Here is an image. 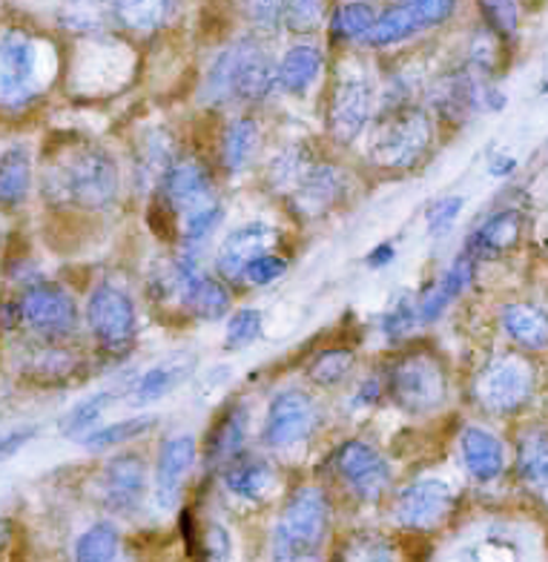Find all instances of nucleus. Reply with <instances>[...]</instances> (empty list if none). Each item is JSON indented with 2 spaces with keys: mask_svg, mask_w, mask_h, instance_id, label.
Returning a JSON list of instances; mask_svg holds the SVG:
<instances>
[{
  "mask_svg": "<svg viewBox=\"0 0 548 562\" xmlns=\"http://www.w3.org/2000/svg\"><path fill=\"white\" fill-rule=\"evenodd\" d=\"M58 72V53L49 37L26 26L0 30V110L18 112L35 104Z\"/></svg>",
  "mask_w": 548,
  "mask_h": 562,
  "instance_id": "nucleus-1",
  "label": "nucleus"
},
{
  "mask_svg": "<svg viewBox=\"0 0 548 562\" xmlns=\"http://www.w3.org/2000/svg\"><path fill=\"white\" fill-rule=\"evenodd\" d=\"M276 87V67L256 37L224 46L210 64L201 98L208 104H259Z\"/></svg>",
  "mask_w": 548,
  "mask_h": 562,
  "instance_id": "nucleus-2",
  "label": "nucleus"
},
{
  "mask_svg": "<svg viewBox=\"0 0 548 562\" xmlns=\"http://www.w3.org/2000/svg\"><path fill=\"white\" fill-rule=\"evenodd\" d=\"M336 505L325 485L304 482L284 496L282 510L276 517L270 554L325 557L334 540Z\"/></svg>",
  "mask_w": 548,
  "mask_h": 562,
  "instance_id": "nucleus-3",
  "label": "nucleus"
},
{
  "mask_svg": "<svg viewBox=\"0 0 548 562\" xmlns=\"http://www.w3.org/2000/svg\"><path fill=\"white\" fill-rule=\"evenodd\" d=\"M121 193V172L104 147L75 149L58 170L46 172V195L87 213H104Z\"/></svg>",
  "mask_w": 548,
  "mask_h": 562,
  "instance_id": "nucleus-4",
  "label": "nucleus"
},
{
  "mask_svg": "<svg viewBox=\"0 0 548 562\" xmlns=\"http://www.w3.org/2000/svg\"><path fill=\"white\" fill-rule=\"evenodd\" d=\"M434 119L423 106L402 104L391 110L371 144V161L379 170L407 172L423 164L434 147Z\"/></svg>",
  "mask_w": 548,
  "mask_h": 562,
  "instance_id": "nucleus-5",
  "label": "nucleus"
},
{
  "mask_svg": "<svg viewBox=\"0 0 548 562\" xmlns=\"http://www.w3.org/2000/svg\"><path fill=\"white\" fill-rule=\"evenodd\" d=\"M388 396L411 416L437 414L448 402V373L430 350H407L388 370Z\"/></svg>",
  "mask_w": 548,
  "mask_h": 562,
  "instance_id": "nucleus-6",
  "label": "nucleus"
},
{
  "mask_svg": "<svg viewBox=\"0 0 548 562\" xmlns=\"http://www.w3.org/2000/svg\"><path fill=\"white\" fill-rule=\"evenodd\" d=\"M534 396V364L526 353H500L477 370L471 400L489 416H514Z\"/></svg>",
  "mask_w": 548,
  "mask_h": 562,
  "instance_id": "nucleus-7",
  "label": "nucleus"
},
{
  "mask_svg": "<svg viewBox=\"0 0 548 562\" xmlns=\"http://www.w3.org/2000/svg\"><path fill=\"white\" fill-rule=\"evenodd\" d=\"M457 505H460V496L451 482L423 476V480L407 482L405 488L393 494L391 519L407 537H428L451 522Z\"/></svg>",
  "mask_w": 548,
  "mask_h": 562,
  "instance_id": "nucleus-8",
  "label": "nucleus"
},
{
  "mask_svg": "<svg viewBox=\"0 0 548 562\" xmlns=\"http://www.w3.org/2000/svg\"><path fill=\"white\" fill-rule=\"evenodd\" d=\"M327 471L342 494L359 505L379 503L393 485V471L388 459L365 439L342 442L327 459Z\"/></svg>",
  "mask_w": 548,
  "mask_h": 562,
  "instance_id": "nucleus-9",
  "label": "nucleus"
},
{
  "mask_svg": "<svg viewBox=\"0 0 548 562\" xmlns=\"http://www.w3.org/2000/svg\"><path fill=\"white\" fill-rule=\"evenodd\" d=\"M454 12H457V0H393L385 12H379L365 44L373 49L405 44L411 37L448 23Z\"/></svg>",
  "mask_w": 548,
  "mask_h": 562,
  "instance_id": "nucleus-10",
  "label": "nucleus"
},
{
  "mask_svg": "<svg viewBox=\"0 0 548 562\" xmlns=\"http://www.w3.org/2000/svg\"><path fill=\"white\" fill-rule=\"evenodd\" d=\"M373 112V83L362 69H342L334 81L331 98H327L325 124L327 133L336 144L350 147L365 126L371 121Z\"/></svg>",
  "mask_w": 548,
  "mask_h": 562,
  "instance_id": "nucleus-11",
  "label": "nucleus"
},
{
  "mask_svg": "<svg viewBox=\"0 0 548 562\" xmlns=\"http://www.w3.org/2000/svg\"><path fill=\"white\" fill-rule=\"evenodd\" d=\"M15 304L18 322L44 339H64L78 327V304L58 281H32Z\"/></svg>",
  "mask_w": 548,
  "mask_h": 562,
  "instance_id": "nucleus-12",
  "label": "nucleus"
},
{
  "mask_svg": "<svg viewBox=\"0 0 548 562\" xmlns=\"http://www.w3.org/2000/svg\"><path fill=\"white\" fill-rule=\"evenodd\" d=\"M87 325L104 350H124L138 334L133 296L119 284H98L87 299Z\"/></svg>",
  "mask_w": 548,
  "mask_h": 562,
  "instance_id": "nucleus-13",
  "label": "nucleus"
},
{
  "mask_svg": "<svg viewBox=\"0 0 548 562\" xmlns=\"http://www.w3.org/2000/svg\"><path fill=\"white\" fill-rule=\"evenodd\" d=\"M98 491H101V505L110 514H115V517H135L144 508L149 494V474L144 457L126 451L107 459V465L101 468Z\"/></svg>",
  "mask_w": 548,
  "mask_h": 562,
  "instance_id": "nucleus-14",
  "label": "nucleus"
},
{
  "mask_svg": "<svg viewBox=\"0 0 548 562\" xmlns=\"http://www.w3.org/2000/svg\"><path fill=\"white\" fill-rule=\"evenodd\" d=\"M316 402L304 391L276 393L261 425V445L270 451H288L316 430Z\"/></svg>",
  "mask_w": 548,
  "mask_h": 562,
  "instance_id": "nucleus-15",
  "label": "nucleus"
},
{
  "mask_svg": "<svg viewBox=\"0 0 548 562\" xmlns=\"http://www.w3.org/2000/svg\"><path fill=\"white\" fill-rule=\"evenodd\" d=\"M172 290H176L178 302L184 304L195 318H204V322H215V318L227 316L233 307V296L227 284L210 276L193 259V252H184L172 265Z\"/></svg>",
  "mask_w": 548,
  "mask_h": 562,
  "instance_id": "nucleus-16",
  "label": "nucleus"
},
{
  "mask_svg": "<svg viewBox=\"0 0 548 562\" xmlns=\"http://www.w3.org/2000/svg\"><path fill=\"white\" fill-rule=\"evenodd\" d=\"M158 199L181 218L199 207H208L215 199V181L210 167L201 158H178L170 170L164 172L158 184Z\"/></svg>",
  "mask_w": 548,
  "mask_h": 562,
  "instance_id": "nucleus-17",
  "label": "nucleus"
},
{
  "mask_svg": "<svg viewBox=\"0 0 548 562\" xmlns=\"http://www.w3.org/2000/svg\"><path fill=\"white\" fill-rule=\"evenodd\" d=\"M195 459H199V442L190 434L167 439L158 448L156 468H153V499L158 508L176 510L187 480L193 474Z\"/></svg>",
  "mask_w": 548,
  "mask_h": 562,
  "instance_id": "nucleus-18",
  "label": "nucleus"
},
{
  "mask_svg": "<svg viewBox=\"0 0 548 562\" xmlns=\"http://www.w3.org/2000/svg\"><path fill=\"white\" fill-rule=\"evenodd\" d=\"M325 562H411L405 537L377 528H354L331 540Z\"/></svg>",
  "mask_w": 548,
  "mask_h": 562,
  "instance_id": "nucleus-19",
  "label": "nucleus"
},
{
  "mask_svg": "<svg viewBox=\"0 0 548 562\" xmlns=\"http://www.w3.org/2000/svg\"><path fill=\"white\" fill-rule=\"evenodd\" d=\"M276 238H279V229L265 222H247L231 229L215 252V270H219L222 281H242L247 261L270 250Z\"/></svg>",
  "mask_w": 548,
  "mask_h": 562,
  "instance_id": "nucleus-20",
  "label": "nucleus"
},
{
  "mask_svg": "<svg viewBox=\"0 0 548 562\" xmlns=\"http://www.w3.org/2000/svg\"><path fill=\"white\" fill-rule=\"evenodd\" d=\"M345 195V178L334 164H313L311 170L297 184V190L288 195V207L302 218H322L339 204Z\"/></svg>",
  "mask_w": 548,
  "mask_h": 562,
  "instance_id": "nucleus-21",
  "label": "nucleus"
},
{
  "mask_svg": "<svg viewBox=\"0 0 548 562\" xmlns=\"http://www.w3.org/2000/svg\"><path fill=\"white\" fill-rule=\"evenodd\" d=\"M460 459L468 476L480 485L496 482L508 468L505 442L494 430L482 428V425H466L460 430Z\"/></svg>",
  "mask_w": 548,
  "mask_h": 562,
  "instance_id": "nucleus-22",
  "label": "nucleus"
},
{
  "mask_svg": "<svg viewBox=\"0 0 548 562\" xmlns=\"http://www.w3.org/2000/svg\"><path fill=\"white\" fill-rule=\"evenodd\" d=\"M477 276V261L468 256L466 250L457 256L448 270L443 273V279L434 281L428 290L423 293V299L416 302V316H420V325H434L439 316H443L448 307H451L457 299L466 293L471 284H474Z\"/></svg>",
  "mask_w": 548,
  "mask_h": 562,
  "instance_id": "nucleus-23",
  "label": "nucleus"
},
{
  "mask_svg": "<svg viewBox=\"0 0 548 562\" xmlns=\"http://www.w3.org/2000/svg\"><path fill=\"white\" fill-rule=\"evenodd\" d=\"M247 445V407H227L215 425L210 428L208 442H204V465L208 471H222L231 462H236L245 453Z\"/></svg>",
  "mask_w": 548,
  "mask_h": 562,
  "instance_id": "nucleus-24",
  "label": "nucleus"
},
{
  "mask_svg": "<svg viewBox=\"0 0 548 562\" xmlns=\"http://www.w3.org/2000/svg\"><path fill=\"white\" fill-rule=\"evenodd\" d=\"M519 236H523V213H517V210H500V213L489 215L468 236L466 252L474 261L496 259V256H503L512 247H517Z\"/></svg>",
  "mask_w": 548,
  "mask_h": 562,
  "instance_id": "nucleus-25",
  "label": "nucleus"
},
{
  "mask_svg": "<svg viewBox=\"0 0 548 562\" xmlns=\"http://www.w3.org/2000/svg\"><path fill=\"white\" fill-rule=\"evenodd\" d=\"M503 334L526 353H546L548 350V313L537 304L508 302L500 311Z\"/></svg>",
  "mask_w": 548,
  "mask_h": 562,
  "instance_id": "nucleus-26",
  "label": "nucleus"
},
{
  "mask_svg": "<svg viewBox=\"0 0 548 562\" xmlns=\"http://www.w3.org/2000/svg\"><path fill=\"white\" fill-rule=\"evenodd\" d=\"M514 474L523 488L548 505V430L532 428L517 439Z\"/></svg>",
  "mask_w": 548,
  "mask_h": 562,
  "instance_id": "nucleus-27",
  "label": "nucleus"
},
{
  "mask_svg": "<svg viewBox=\"0 0 548 562\" xmlns=\"http://www.w3.org/2000/svg\"><path fill=\"white\" fill-rule=\"evenodd\" d=\"M322 69H325V55L318 46H290L282 60L276 64V87L288 95H304L322 78Z\"/></svg>",
  "mask_w": 548,
  "mask_h": 562,
  "instance_id": "nucleus-28",
  "label": "nucleus"
},
{
  "mask_svg": "<svg viewBox=\"0 0 548 562\" xmlns=\"http://www.w3.org/2000/svg\"><path fill=\"white\" fill-rule=\"evenodd\" d=\"M219 474H222L227 494H233L242 503H261L276 482L273 465L267 459L245 457V453L227 468H222Z\"/></svg>",
  "mask_w": 548,
  "mask_h": 562,
  "instance_id": "nucleus-29",
  "label": "nucleus"
},
{
  "mask_svg": "<svg viewBox=\"0 0 548 562\" xmlns=\"http://www.w3.org/2000/svg\"><path fill=\"white\" fill-rule=\"evenodd\" d=\"M107 7L112 21L135 35L158 32L176 15V0H107Z\"/></svg>",
  "mask_w": 548,
  "mask_h": 562,
  "instance_id": "nucleus-30",
  "label": "nucleus"
},
{
  "mask_svg": "<svg viewBox=\"0 0 548 562\" xmlns=\"http://www.w3.org/2000/svg\"><path fill=\"white\" fill-rule=\"evenodd\" d=\"M32 153L23 144L9 147L0 156V207L18 210L32 190Z\"/></svg>",
  "mask_w": 548,
  "mask_h": 562,
  "instance_id": "nucleus-31",
  "label": "nucleus"
},
{
  "mask_svg": "<svg viewBox=\"0 0 548 562\" xmlns=\"http://www.w3.org/2000/svg\"><path fill=\"white\" fill-rule=\"evenodd\" d=\"M259 124L253 119H236L224 126L222 149H219V161H222L224 172H231V176L245 172L259 153Z\"/></svg>",
  "mask_w": 548,
  "mask_h": 562,
  "instance_id": "nucleus-32",
  "label": "nucleus"
},
{
  "mask_svg": "<svg viewBox=\"0 0 548 562\" xmlns=\"http://www.w3.org/2000/svg\"><path fill=\"white\" fill-rule=\"evenodd\" d=\"M178 161L176 156V140L170 133L156 130L142 140L138 147V158H135V178L142 181L144 187H158L161 184L164 172L170 170L172 164Z\"/></svg>",
  "mask_w": 548,
  "mask_h": 562,
  "instance_id": "nucleus-33",
  "label": "nucleus"
},
{
  "mask_svg": "<svg viewBox=\"0 0 548 562\" xmlns=\"http://www.w3.org/2000/svg\"><path fill=\"white\" fill-rule=\"evenodd\" d=\"M124 537L112 519H98L78 533L72 546V562H112L121 554Z\"/></svg>",
  "mask_w": 548,
  "mask_h": 562,
  "instance_id": "nucleus-34",
  "label": "nucleus"
},
{
  "mask_svg": "<svg viewBox=\"0 0 548 562\" xmlns=\"http://www.w3.org/2000/svg\"><path fill=\"white\" fill-rule=\"evenodd\" d=\"M313 164H316V158H313L302 144H290V147H284L282 153L270 161V167H267V187H270L276 195H284V199H288Z\"/></svg>",
  "mask_w": 548,
  "mask_h": 562,
  "instance_id": "nucleus-35",
  "label": "nucleus"
},
{
  "mask_svg": "<svg viewBox=\"0 0 548 562\" xmlns=\"http://www.w3.org/2000/svg\"><path fill=\"white\" fill-rule=\"evenodd\" d=\"M187 376H190V362H181V359L153 364V368L135 382L133 402L135 405H149V402L164 400V396L176 391Z\"/></svg>",
  "mask_w": 548,
  "mask_h": 562,
  "instance_id": "nucleus-36",
  "label": "nucleus"
},
{
  "mask_svg": "<svg viewBox=\"0 0 548 562\" xmlns=\"http://www.w3.org/2000/svg\"><path fill=\"white\" fill-rule=\"evenodd\" d=\"M379 12L373 3H368V0H350V3H342L331 15V32L342 44H365V37L373 30Z\"/></svg>",
  "mask_w": 548,
  "mask_h": 562,
  "instance_id": "nucleus-37",
  "label": "nucleus"
},
{
  "mask_svg": "<svg viewBox=\"0 0 548 562\" xmlns=\"http://www.w3.org/2000/svg\"><path fill=\"white\" fill-rule=\"evenodd\" d=\"M110 7L107 0H60L58 26L72 35H96L104 30Z\"/></svg>",
  "mask_w": 548,
  "mask_h": 562,
  "instance_id": "nucleus-38",
  "label": "nucleus"
},
{
  "mask_svg": "<svg viewBox=\"0 0 548 562\" xmlns=\"http://www.w3.org/2000/svg\"><path fill=\"white\" fill-rule=\"evenodd\" d=\"M156 425V416H133V419H121L104 425V428H92L87 437H81L78 442L87 448V451H110V448H119V445L133 442V439L144 437L149 428Z\"/></svg>",
  "mask_w": 548,
  "mask_h": 562,
  "instance_id": "nucleus-39",
  "label": "nucleus"
},
{
  "mask_svg": "<svg viewBox=\"0 0 548 562\" xmlns=\"http://www.w3.org/2000/svg\"><path fill=\"white\" fill-rule=\"evenodd\" d=\"M224 222V204L213 201L208 207H199L193 213H187L178 218V236L187 252H195L201 245H208L210 238L215 236V229L222 227Z\"/></svg>",
  "mask_w": 548,
  "mask_h": 562,
  "instance_id": "nucleus-40",
  "label": "nucleus"
},
{
  "mask_svg": "<svg viewBox=\"0 0 548 562\" xmlns=\"http://www.w3.org/2000/svg\"><path fill=\"white\" fill-rule=\"evenodd\" d=\"M356 353L350 348L318 350L307 364V379L318 387H336L354 373Z\"/></svg>",
  "mask_w": 548,
  "mask_h": 562,
  "instance_id": "nucleus-41",
  "label": "nucleus"
},
{
  "mask_svg": "<svg viewBox=\"0 0 548 562\" xmlns=\"http://www.w3.org/2000/svg\"><path fill=\"white\" fill-rule=\"evenodd\" d=\"M110 405H112V393H92V396L78 402V405H75L72 411L58 422V430L67 439L87 437L89 430L96 428L98 422H101V416L110 411Z\"/></svg>",
  "mask_w": 548,
  "mask_h": 562,
  "instance_id": "nucleus-42",
  "label": "nucleus"
},
{
  "mask_svg": "<svg viewBox=\"0 0 548 562\" xmlns=\"http://www.w3.org/2000/svg\"><path fill=\"white\" fill-rule=\"evenodd\" d=\"M327 18L325 0H282V26L293 35H313Z\"/></svg>",
  "mask_w": 548,
  "mask_h": 562,
  "instance_id": "nucleus-43",
  "label": "nucleus"
},
{
  "mask_svg": "<svg viewBox=\"0 0 548 562\" xmlns=\"http://www.w3.org/2000/svg\"><path fill=\"white\" fill-rule=\"evenodd\" d=\"M265 330V313L256 307H238L227 318V330H224V350H245L253 341L261 339Z\"/></svg>",
  "mask_w": 548,
  "mask_h": 562,
  "instance_id": "nucleus-44",
  "label": "nucleus"
},
{
  "mask_svg": "<svg viewBox=\"0 0 548 562\" xmlns=\"http://www.w3.org/2000/svg\"><path fill=\"white\" fill-rule=\"evenodd\" d=\"M480 15L500 41H514L519 32L517 0H477Z\"/></svg>",
  "mask_w": 548,
  "mask_h": 562,
  "instance_id": "nucleus-45",
  "label": "nucleus"
},
{
  "mask_svg": "<svg viewBox=\"0 0 548 562\" xmlns=\"http://www.w3.org/2000/svg\"><path fill=\"white\" fill-rule=\"evenodd\" d=\"M195 562H233V537L227 526L215 522V519L199 526Z\"/></svg>",
  "mask_w": 548,
  "mask_h": 562,
  "instance_id": "nucleus-46",
  "label": "nucleus"
},
{
  "mask_svg": "<svg viewBox=\"0 0 548 562\" xmlns=\"http://www.w3.org/2000/svg\"><path fill=\"white\" fill-rule=\"evenodd\" d=\"M288 273V259L282 256H276V252H259L256 259L247 261L245 273H242V281L253 284V288H267V284H273L282 276Z\"/></svg>",
  "mask_w": 548,
  "mask_h": 562,
  "instance_id": "nucleus-47",
  "label": "nucleus"
},
{
  "mask_svg": "<svg viewBox=\"0 0 548 562\" xmlns=\"http://www.w3.org/2000/svg\"><path fill=\"white\" fill-rule=\"evenodd\" d=\"M242 12L261 35H276L282 30V0H242Z\"/></svg>",
  "mask_w": 548,
  "mask_h": 562,
  "instance_id": "nucleus-48",
  "label": "nucleus"
},
{
  "mask_svg": "<svg viewBox=\"0 0 548 562\" xmlns=\"http://www.w3.org/2000/svg\"><path fill=\"white\" fill-rule=\"evenodd\" d=\"M462 207H466V199L462 195H445V199L434 201L425 213V227H428L430 236H443L454 227V222L460 218Z\"/></svg>",
  "mask_w": 548,
  "mask_h": 562,
  "instance_id": "nucleus-49",
  "label": "nucleus"
},
{
  "mask_svg": "<svg viewBox=\"0 0 548 562\" xmlns=\"http://www.w3.org/2000/svg\"><path fill=\"white\" fill-rule=\"evenodd\" d=\"M416 325H420V316H416V302H411V299H400V302L393 304L391 311L382 316V334L391 341L405 339Z\"/></svg>",
  "mask_w": 548,
  "mask_h": 562,
  "instance_id": "nucleus-50",
  "label": "nucleus"
},
{
  "mask_svg": "<svg viewBox=\"0 0 548 562\" xmlns=\"http://www.w3.org/2000/svg\"><path fill=\"white\" fill-rule=\"evenodd\" d=\"M35 437H37V428H21V430H12V434H3V437H0V459L15 457L23 445H30Z\"/></svg>",
  "mask_w": 548,
  "mask_h": 562,
  "instance_id": "nucleus-51",
  "label": "nucleus"
},
{
  "mask_svg": "<svg viewBox=\"0 0 548 562\" xmlns=\"http://www.w3.org/2000/svg\"><path fill=\"white\" fill-rule=\"evenodd\" d=\"M356 405L359 407H368V405H377L379 400H382V382H379L377 376H368L362 382V385L356 387Z\"/></svg>",
  "mask_w": 548,
  "mask_h": 562,
  "instance_id": "nucleus-52",
  "label": "nucleus"
},
{
  "mask_svg": "<svg viewBox=\"0 0 548 562\" xmlns=\"http://www.w3.org/2000/svg\"><path fill=\"white\" fill-rule=\"evenodd\" d=\"M393 259H396V247H393V241H382V245H377L368 256H365V265L379 270V267L391 265Z\"/></svg>",
  "mask_w": 548,
  "mask_h": 562,
  "instance_id": "nucleus-53",
  "label": "nucleus"
},
{
  "mask_svg": "<svg viewBox=\"0 0 548 562\" xmlns=\"http://www.w3.org/2000/svg\"><path fill=\"white\" fill-rule=\"evenodd\" d=\"M514 170H517V158L505 156V153L494 156V158H491V164H489V172L494 178H508Z\"/></svg>",
  "mask_w": 548,
  "mask_h": 562,
  "instance_id": "nucleus-54",
  "label": "nucleus"
},
{
  "mask_svg": "<svg viewBox=\"0 0 548 562\" xmlns=\"http://www.w3.org/2000/svg\"><path fill=\"white\" fill-rule=\"evenodd\" d=\"M12 537H15V522L7 517H0V551L12 542Z\"/></svg>",
  "mask_w": 548,
  "mask_h": 562,
  "instance_id": "nucleus-55",
  "label": "nucleus"
},
{
  "mask_svg": "<svg viewBox=\"0 0 548 562\" xmlns=\"http://www.w3.org/2000/svg\"><path fill=\"white\" fill-rule=\"evenodd\" d=\"M112 562H142V560H138V557H121V554H119Z\"/></svg>",
  "mask_w": 548,
  "mask_h": 562,
  "instance_id": "nucleus-56",
  "label": "nucleus"
},
{
  "mask_svg": "<svg viewBox=\"0 0 548 562\" xmlns=\"http://www.w3.org/2000/svg\"><path fill=\"white\" fill-rule=\"evenodd\" d=\"M540 92H543V95H548V81L543 83V89H540Z\"/></svg>",
  "mask_w": 548,
  "mask_h": 562,
  "instance_id": "nucleus-57",
  "label": "nucleus"
},
{
  "mask_svg": "<svg viewBox=\"0 0 548 562\" xmlns=\"http://www.w3.org/2000/svg\"><path fill=\"white\" fill-rule=\"evenodd\" d=\"M0 247H3V233H0Z\"/></svg>",
  "mask_w": 548,
  "mask_h": 562,
  "instance_id": "nucleus-58",
  "label": "nucleus"
},
{
  "mask_svg": "<svg viewBox=\"0 0 548 562\" xmlns=\"http://www.w3.org/2000/svg\"><path fill=\"white\" fill-rule=\"evenodd\" d=\"M534 3H537V0H534Z\"/></svg>",
  "mask_w": 548,
  "mask_h": 562,
  "instance_id": "nucleus-59",
  "label": "nucleus"
}]
</instances>
